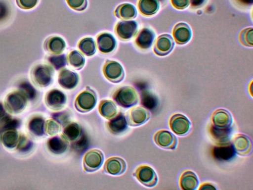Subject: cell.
<instances>
[{
    "label": "cell",
    "mask_w": 253,
    "mask_h": 190,
    "mask_svg": "<svg viewBox=\"0 0 253 190\" xmlns=\"http://www.w3.org/2000/svg\"><path fill=\"white\" fill-rule=\"evenodd\" d=\"M79 80V75L77 73L66 68L61 70L59 74V84L65 89H74L78 85Z\"/></svg>",
    "instance_id": "cell-15"
},
{
    "label": "cell",
    "mask_w": 253,
    "mask_h": 190,
    "mask_svg": "<svg viewBox=\"0 0 253 190\" xmlns=\"http://www.w3.org/2000/svg\"><path fill=\"white\" fill-rule=\"evenodd\" d=\"M21 92L27 98L32 99L36 95V92L30 84L27 82H24L20 85Z\"/></svg>",
    "instance_id": "cell-40"
},
{
    "label": "cell",
    "mask_w": 253,
    "mask_h": 190,
    "mask_svg": "<svg viewBox=\"0 0 253 190\" xmlns=\"http://www.w3.org/2000/svg\"><path fill=\"white\" fill-rule=\"evenodd\" d=\"M171 130L178 136H183L189 131L191 123L183 114L177 113L171 116L169 122Z\"/></svg>",
    "instance_id": "cell-9"
},
{
    "label": "cell",
    "mask_w": 253,
    "mask_h": 190,
    "mask_svg": "<svg viewBox=\"0 0 253 190\" xmlns=\"http://www.w3.org/2000/svg\"><path fill=\"white\" fill-rule=\"evenodd\" d=\"M141 104L146 108L153 110L158 104L157 98L148 91H143L141 93Z\"/></svg>",
    "instance_id": "cell-35"
},
{
    "label": "cell",
    "mask_w": 253,
    "mask_h": 190,
    "mask_svg": "<svg viewBox=\"0 0 253 190\" xmlns=\"http://www.w3.org/2000/svg\"><path fill=\"white\" fill-rule=\"evenodd\" d=\"M103 72L108 80L114 83L121 82L125 77L122 66L113 60H106L103 68Z\"/></svg>",
    "instance_id": "cell-3"
},
{
    "label": "cell",
    "mask_w": 253,
    "mask_h": 190,
    "mask_svg": "<svg viewBox=\"0 0 253 190\" xmlns=\"http://www.w3.org/2000/svg\"><path fill=\"white\" fill-rule=\"evenodd\" d=\"M138 7L141 14L150 16L158 10L159 2L158 0H139Z\"/></svg>",
    "instance_id": "cell-27"
},
{
    "label": "cell",
    "mask_w": 253,
    "mask_h": 190,
    "mask_svg": "<svg viewBox=\"0 0 253 190\" xmlns=\"http://www.w3.org/2000/svg\"><path fill=\"white\" fill-rule=\"evenodd\" d=\"M213 152L214 157L220 160H230L234 157L236 153L230 143L215 147Z\"/></svg>",
    "instance_id": "cell-26"
},
{
    "label": "cell",
    "mask_w": 253,
    "mask_h": 190,
    "mask_svg": "<svg viewBox=\"0 0 253 190\" xmlns=\"http://www.w3.org/2000/svg\"><path fill=\"white\" fill-rule=\"evenodd\" d=\"M231 129L230 128L220 129L212 126L211 128V133L213 139L219 142L220 145L229 143V138Z\"/></svg>",
    "instance_id": "cell-31"
},
{
    "label": "cell",
    "mask_w": 253,
    "mask_h": 190,
    "mask_svg": "<svg viewBox=\"0 0 253 190\" xmlns=\"http://www.w3.org/2000/svg\"><path fill=\"white\" fill-rule=\"evenodd\" d=\"M240 2L246 4H250L253 3V0H239Z\"/></svg>",
    "instance_id": "cell-47"
},
{
    "label": "cell",
    "mask_w": 253,
    "mask_h": 190,
    "mask_svg": "<svg viewBox=\"0 0 253 190\" xmlns=\"http://www.w3.org/2000/svg\"><path fill=\"white\" fill-rule=\"evenodd\" d=\"M99 111L103 117L110 120L116 116L117 107L113 101L104 100L99 104Z\"/></svg>",
    "instance_id": "cell-28"
},
{
    "label": "cell",
    "mask_w": 253,
    "mask_h": 190,
    "mask_svg": "<svg viewBox=\"0 0 253 190\" xmlns=\"http://www.w3.org/2000/svg\"><path fill=\"white\" fill-rule=\"evenodd\" d=\"M69 64L77 70L81 69L85 64V58L84 55L78 50L71 51L67 56Z\"/></svg>",
    "instance_id": "cell-33"
},
{
    "label": "cell",
    "mask_w": 253,
    "mask_h": 190,
    "mask_svg": "<svg viewBox=\"0 0 253 190\" xmlns=\"http://www.w3.org/2000/svg\"><path fill=\"white\" fill-rule=\"evenodd\" d=\"M173 34L175 41L179 44L186 43L191 37V31L189 26L184 23L175 25Z\"/></svg>",
    "instance_id": "cell-22"
},
{
    "label": "cell",
    "mask_w": 253,
    "mask_h": 190,
    "mask_svg": "<svg viewBox=\"0 0 253 190\" xmlns=\"http://www.w3.org/2000/svg\"><path fill=\"white\" fill-rule=\"evenodd\" d=\"M108 127L112 133L118 134L124 132L126 129L127 122L125 115L120 113L110 119L108 123Z\"/></svg>",
    "instance_id": "cell-25"
},
{
    "label": "cell",
    "mask_w": 253,
    "mask_h": 190,
    "mask_svg": "<svg viewBox=\"0 0 253 190\" xmlns=\"http://www.w3.org/2000/svg\"><path fill=\"white\" fill-rule=\"evenodd\" d=\"M211 121L213 126L220 129L230 128L232 124V117L227 110L218 109L211 115Z\"/></svg>",
    "instance_id": "cell-14"
},
{
    "label": "cell",
    "mask_w": 253,
    "mask_h": 190,
    "mask_svg": "<svg viewBox=\"0 0 253 190\" xmlns=\"http://www.w3.org/2000/svg\"><path fill=\"white\" fill-rule=\"evenodd\" d=\"M8 118L9 116L6 114L4 107L2 104L0 103V121L4 122Z\"/></svg>",
    "instance_id": "cell-44"
},
{
    "label": "cell",
    "mask_w": 253,
    "mask_h": 190,
    "mask_svg": "<svg viewBox=\"0 0 253 190\" xmlns=\"http://www.w3.org/2000/svg\"><path fill=\"white\" fill-rule=\"evenodd\" d=\"M154 37V34L151 30L144 28L138 33L135 40V44L140 48H149L153 43Z\"/></svg>",
    "instance_id": "cell-24"
},
{
    "label": "cell",
    "mask_w": 253,
    "mask_h": 190,
    "mask_svg": "<svg viewBox=\"0 0 253 190\" xmlns=\"http://www.w3.org/2000/svg\"><path fill=\"white\" fill-rule=\"evenodd\" d=\"M137 27V23L135 21L122 20L116 24L115 31L120 39L127 41L135 36Z\"/></svg>",
    "instance_id": "cell-5"
},
{
    "label": "cell",
    "mask_w": 253,
    "mask_h": 190,
    "mask_svg": "<svg viewBox=\"0 0 253 190\" xmlns=\"http://www.w3.org/2000/svg\"><path fill=\"white\" fill-rule=\"evenodd\" d=\"M32 142L25 135H21L19 137L17 144V149L21 152H27L32 147Z\"/></svg>",
    "instance_id": "cell-39"
},
{
    "label": "cell",
    "mask_w": 253,
    "mask_h": 190,
    "mask_svg": "<svg viewBox=\"0 0 253 190\" xmlns=\"http://www.w3.org/2000/svg\"><path fill=\"white\" fill-rule=\"evenodd\" d=\"M179 185L184 190H194L199 185V180L196 174L189 170L184 171L179 179Z\"/></svg>",
    "instance_id": "cell-20"
},
{
    "label": "cell",
    "mask_w": 253,
    "mask_h": 190,
    "mask_svg": "<svg viewBox=\"0 0 253 190\" xmlns=\"http://www.w3.org/2000/svg\"><path fill=\"white\" fill-rule=\"evenodd\" d=\"M174 45V41L171 36L168 34L162 35L158 38L154 50L159 55H165L171 51Z\"/></svg>",
    "instance_id": "cell-17"
},
{
    "label": "cell",
    "mask_w": 253,
    "mask_h": 190,
    "mask_svg": "<svg viewBox=\"0 0 253 190\" xmlns=\"http://www.w3.org/2000/svg\"><path fill=\"white\" fill-rule=\"evenodd\" d=\"M103 160V154L101 151L97 149L90 150L84 157V169L87 172L95 171L102 166Z\"/></svg>",
    "instance_id": "cell-7"
},
{
    "label": "cell",
    "mask_w": 253,
    "mask_h": 190,
    "mask_svg": "<svg viewBox=\"0 0 253 190\" xmlns=\"http://www.w3.org/2000/svg\"><path fill=\"white\" fill-rule=\"evenodd\" d=\"M199 190H216V188L211 184L208 183H204L202 184Z\"/></svg>",
    "instance_id": "cell-45"
},
{
    "label": "cell",
    "mask_w": 253,
    "mask_h": 190,
    "mask_svg": "<svg viewBox=\"0 0 253 190\" xmlns=\"http://www.w3.org/2000/svg\"><path fill=\"white\" fill-rule=\"evenodd\" d=\"M17 5L21 8L29 9L35 7L38 0H16Z\"/></svg>",
    "instance_id": "cell-42"
},
{
    "label": "cell",
    "mask_w": 253,
    "mask_h": 190,
    "mask_svg": "<svg viewBox=\"0 0 253 190\" xmlns=\"http://www.w3.org/2000/svg\"><path fill=\"white\" fill-rule=\"evenodd\" d=\"M67 98L66 95L61 91L53 89L49 91L45 96V102L50 108L59 110L65 105Z\"/></svg>",
    "instance_id": "cell-12"
},
{
    "label": "cell",
    "mask_w": 253,
    "mask_h": 190,
    "mask_svg": "<svg viewBox=\"0 0 253 190\" xmlns=\"http://www.w3.org/2000/svg\"><path fill=\"white\" fill-rule=\"evenodd\" d=\"M113 98L119 105L126 108L134 105L139 99L135 89L128 86L123 87L116 91Z\"/></svg>",
    "instance_id": "cell-1"
},
{
    "label": "cell",
    "mask_w": 253,
    "mask_h": 190,
    "mask_svg": "<svg viewBox=\"0 0 253 190\" xmlns=\"http://www.w3.org/2000/svg\"><path fill=\"white\" fill-rule=\"evenodd\" d=\"M154 140L159 146L169 149H174L177 143L176 137L170 132L162 130L157 132Z\"/></svg>",
    "instance_id": "cell-10"
},
{
    "label": "cell",
    "mask_w": 253,
    "mask_h": 190,
    "mask_svg": "<svg viewBox=\"0 0 253 190\" xmlns=\"http://www.w3.org/2000/svg\"><path fill=\"white\" fill-rule=\"evenodd\" d=\"M232 145L235 152L242 156L247 155L252 151L251 140L246 135L239 134L235 136L232 142Z\"/></svg>",
    "instance_id": "cell-13"
},
{
    "label": "cell",
    "mask_w": 253,
    "mask_h": 190,
    "mask_svg": "<svg viewBox=\"0 0 253 190\" xmlns=\"http://www.w3.org/2000/svg\"><path fill=\"white\" fill-rule=\"evenodd\" d=\"M45 49L54 55L61 54L66 48V43L60 37L54 36L48 39L45 42Z\"/></svg>",
    "instance_id": "cell-21"
},
{
    "label": "cell",
    "mask_w": 253,
    "mask_h": 190,
    "mask_svg": "<svg viewBox=\"0 0 253 190\" xmlns=\"http://www.w3.org/2000/svg\"><path fill=\"white\" fill-rule=\"evenodd\" d=\"M61 127L59 123L55 120H47L44 124V132L49 136H54L61 131Z\"/></svg>",
    "instance_id": "cell-37"
},
{
    "label": "cell",
    "mask_w": 253,
    "mask_h": 190,
    "mask_svg": "<svg viewBox=\"0 0 253 190\" xmlns=\"http://www.w3.org/2000/svg\"><path fill=\"white\" fill-rule=\"evenodd\" d=\"M114 14L121 20H131L136 17L137 10L130 3H123L116 8Z\"/></svg>",
    "instance_id": "cell-23"
},
{
    "label": "cell",
    "mask_w": 253,
    "mask_h": 190,
    "mask_svg": "<svg viewBox=\"0 0 253 190\" xmlns=\"http://www.w3.org/2000/svg\"><path fill=\"white\" fill-rule=\"evenodd\" d=\"M48 149L52 153L60 154L68 149L69 143L63 135L55 136L49 139L47 142Z\"/></svg>",
    "instance_id": "cell-19"
},
{
    "label": "cell",
    "mask_w": 253,
    "mask_h": 190,
    "mask_svg": "<svg viewBox=\"0 0 253 190\" xmlns=\"http://www.w3.org/2000/svg\"><path fill=\"white\" fill-rule=\"evenodd\" d=\"M96 42L98 49L104 53L112 52L116 46V41L114 37L106 32L98 35L96 38Z\"/></svg>",
    "instance_id": "cell-16"
},
{
    "label": "cell",
    "mask_w": 253,
    "mask_h": 190,
    "mask_svg": "<svg viewBox=\"0 0 253 190\" xmlns=\"http://www.w3.org/2000/svg\"><path fill=\"white\" fill-rule=\"evenodd\" d=\"M149 112L144 107L137 106L130 109L126 115V120L131 126H136L143 124L150 118Z\"/></svg>",
    "instance_id": "cell-11"
},
{
    "label": "cell",
    "mask_w": 253,
    "mask_h": 190,
    "mask_svg": "<svg viewBox=\"0 0 253 190\" xmlns=\"http://www.w3.org/2000/svg\"><path fill=\"white\" fill-rule=\"evenodd\" d=\"M48 60L56 70L64 68L67 64V56L65 54L53 55L48 57Z\"/></svg>",
    "instance_id": "cell-36"
},
{
    "label": "cell",
    "mask_w": 253,
    "mask_h": 190,
    "mask_svg": "<svg viewBox=\"0 0 253 190\" xmlns=\"http://www.w3.org/2000/svg\"><path fill=\"white\" fill-rule=\"evenodd\" d=\"M205 0H190L191 5L194 7H197L201 5Z\"/></svg>",
    "instance_id": "cell-46"
},
{
    "label": "cell",
    "mask_w": 253,
    "mask_h": 190,
    "mask_svg": "<svg viewBox=\"0 0 253 190\" xmlns=\"http://www.w3.org/2000/svg\"><path fill=\"white\" fill-rule=\"evenodd\" d=\"M79 49L87 56L93 55L96 52V46L92 38L87 37L81 40L78 44Z\"/></svg>",
    "instance_id": "cell-30"
},
{
    "label": "cell",
    "mask_w": 253,
    "mask_h": 190,
    "mask_svg": "<svg viewBox=\"0 0 253 190\" xmlns=\"http://www.w3.org/2000/svg\"><path fill=\"white\" fill-rule=\"evenodd\" d=\"M135 176L137 179L146 187H155L158 182V177L155 171L150 166L142 165L136 170Z\"/></svg>",
    "instance_id": "cell-8"
},
{
    "label": "cell",
    "mask_w": 253,
    "mask_h": 190,
    "mask_svg": "<svg viewBox=\"0 0 253 190\" xmlns=\"http://www.w3.org/2000/svg\"><path fill=\"white\" fill-rule=\"evenodd\" d=\"M53 71V68L49 65H39L35 67L33 72V79L38 86L45 87L51 83Z\"/></svg>",
    "instance_id": "cell-6"
},
{
    "label": "cell",
    "mask_w": 253,
    "mask_h": 190,
    "mask_svg": "<svg viewBox=\"0 0 253 190\" xmlns=\"http://www.w3.org/2000/svg\"><path fill=\"white\" fill-rule=\"evenodd\" d=\"M27 99L21 92H13L7 95L5 104L7 109L12 113L22 112L27 105Z\"/></svg>",
    "instance_id": "cell-4"
},
{
    "label": "cell",
    "mask_w": 253,
    "mask_h": 190,
    "mask_svg": "<svg viewBox=\"0 0 253 190\" xmlns=\"http://www.w3.org/2000/svg\"><path fill=\"white\" fill-rule=\"evenodd\" d=\"M253 28H247L242 31L239 36L241 43L245 46H253Z\"/></svg>",
    "instance_id": "cell-38"
},
{
    "label": "cell",
    "mask_w": 253,
    "mask_h": 190,
    "mask_svg": "<svg viewBox=\"0 0 253 190\" xmlns=\"http://www.w3.org/2000/svg\"><path fill=\"white\" fill-rule=\"evenodd\" d=\"M82 129L80 125L75 122L69 123L63 130V136L69 141H75L81 135Z\"/></svg>",
    "instance_id": "cell-32"
},
{
    "label": "cell",
    "mask_w": 253,
    "mask_h": 190,
    "mask_svg": "<svg viewBox=\"0 0 253 190\" xmlns=\"http://www.w3.org/2000/svg\"><path fill=\"white\" fill-rule=\"evenodd\" d=\"M126 169L125 161L122 158L117 157L108 159L104 165L105 171L113 175H121L125 171Z\"/></svg>",
    "instance_id": "cell-18"
},
{
    "label": "cell",
    "mask_w": 253,
    "mask_h": 190,
    "mask_svg": "<svg viewBox=\"0 0 253 190\" xmlns=\"http://www.w3.org/2000/svg\"><path fill=\"white\" fill-rule=\"evenodd\" d=\"M19 136L14 129L4 131L1 136V142L7 148H12L16 146Z\"/></svg>",
    "instance_id": "cell-29"
},
{
    "label": "cell",
    "mask_w": 253,
    "mask_h": 190,
    "mask_svg": "<svg viewBox=\"0 0 253 190\" xmlns=\"http://www.w3.org/2000/svg\"><path fill=\"white\" fill-rule=\"evenodd\" d=\"M44 120L40 116L33 118L29 122L28 128L30 131L37 136H42L44 132Z\"/></svg>",
    "instance_id": "cell-34"
},
{
    "label": "cell",
    "mask_w": 253,
    "mask_h": 190,
    "mask_svg": "<svg viewBox=\"0 0 253 190\" xmlns=\"http://www.w3.org/2000/svg\"><path fill=\"white\" fill-rule=\"evenodd\" d=\"M96 95L94 92L90 89L81 92L75 100L76 109L82 112H86L92 110L96 103Z\"/></svg>",
    "instance_id": "cell-2"
},
{
    "label": "cell",
    "mask_w": 253,
    "mask_h": 190,
    "mask_svg": "<svg viewBox=\"0 0 253 190\" xmlns=\"http://www.w3.org/2000/svg\"><path fill=\"white\" fill-rule=\"evenodd\" d=\"M68 6L77 11L84 10L87 5V0H66Z\"/></svg>",
    "instance_id": "cell-41"
},
{
    "label": "cell",
    "mask_w": 253,
    "mask_h": 190,
    "mask_svg": "<svg viewBox=\"0 0 253 190\" xmlns=\"http://www.w3.org/2000/svg\"><path fill=\"white\" fill-rule=\"evenodd\" d=\"M171 1L174 7L180 9L185 8L190 3V0H171Z\"/></svg>",
    "instance_id": "cell-43"
}]
</instances>
